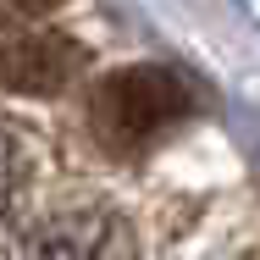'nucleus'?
I'll list each match as a JSON object with an SVG mask.
<instances>
[{"label":"nucleus","mask_w":260,"mask_h":260,"mask_svg":"<svg viewBox=\"0 0 260 260\" xmlns=\"http://www.w3.org/2000/svg\"><path fill=\"white\" fill-rule=\"evenodd\" d=\"M11 6H28V11H39V6H50V0H11Z\"/></svg>","instance_id":"4"},{"label":"nucleus","mask_w":260,"mask_h":260,"mask_svg":"<svg viewBox=\"0 0 260 260\" xmlns=\"http://www.w3.org/2000/svg\"><path fill=\"white\" fill-rule=\"evenodd\" d=\"M83 67L78 45L55 28H11L6 34V83L17 94H50Z\"/></svg>","instance_id":"3"},{"label":"nucleus","mask_w":260,"mask_h":260,"mask_svg":"<svg viewBox=\"0 0 260 260\" xmlns=\"http://www.w3.org/2000/svg\"><path fill=\"white\" fill-rule=\"evenodd\" d=\"M194 83L172 67H122L105 72L89 94V127L111 155H139L155 139H166L188 111H194Z\"/></svg>","instance_id":"1"},{"label":"nucleus","mask_w":260,"mask_h":260,"mask_svg":"<svg viewBox=\"0 0 260 260\" xmlns=\"http://www.w3.org/2000/svg\"><path fill=\"white\" fill-rule=\"evenodd\" d=\"M11 260H133V244L116 210L55 205L11 233Z\"/></svg>","instance_id":"2"}]
</instances>
